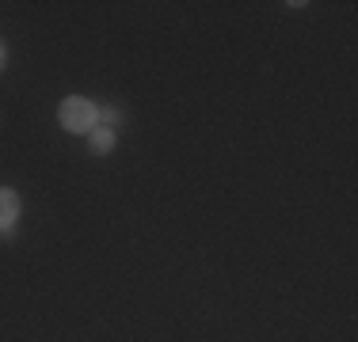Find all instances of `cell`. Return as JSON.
Returning <instances> with one entry per match:
<instances>
[{
  "label": "cell",
  "instance_id": "3957f363",
  "mask_svg": "<svg viewBox=\"0 0 358 342\" xmlns=\"http://www.w3.org/2000/svg\"><path fill=\"white\" fill-rule=\"evenodd\" d=\"M115 130H103V126H96V130L88 133V149H92V156H107L110 149H115Z\"/></svg>",
  "mask_w": 358,
  "mask_h": 342
},
{
  "label": "cell",
  "instance_id": "277c9868",
  "mask_svg": "<svg viewBox=\"0 0 358 342\" xmlns=\"http://www.w3.org/2000/svg\"><path fill=\"white\" fill-rule=\"evenodd\" d=\"M126 122V110L122 107H99V122L96 126H103V130H115L118 133V126Z\"/></svg>",
  "mask_w": 358,
  "mask_h": 342
},
{
  "label": "cell",
  "instance_id": "5b68a950",
  "mask_svg": "<svg viewBox=\"0 0 358 342\" xmlns=\"http://www.w3.org/2000/svg\"><path fill=\"white\" fill-rule=\"evenodd\" d=\"M4 65H8V46L0 42V73H4Z\"/></svg>",
  "mask_w": 358,
  "mask_h": 342
},
{
  "label": "cell",
  "instance_id": "7a4b0ae2",
  "mask_svg": "<svg viewBox=\"0 0 358 342\" xmlns=\"http://www.w3.org/2000/svg\"><path fill=\"white\" fill-rule=\"evenodd\" d=\"M20 194L12 191V186H0V236H12L15 232V221H20Z\"/></svg>",
  "mask_w": 358,
  "mask_h": 342
},
{
  "label": "cell",
  "instance_id": "6da1fadb",
  "mask_svg": "<svg viewBox=\"0 0 358 342\" xmlns=\"http://www.w3.org/2000/svg\"><path fill=\"white\" fill-rule=\"evenodd\" d=\"M57 122H62V130L69 133H92L99 122V107L92 99L84 96H69L62 99V107H57Z\"/></svg>",
  "mask_w": 358,
  "mask_h": 342
}]
</instances>
